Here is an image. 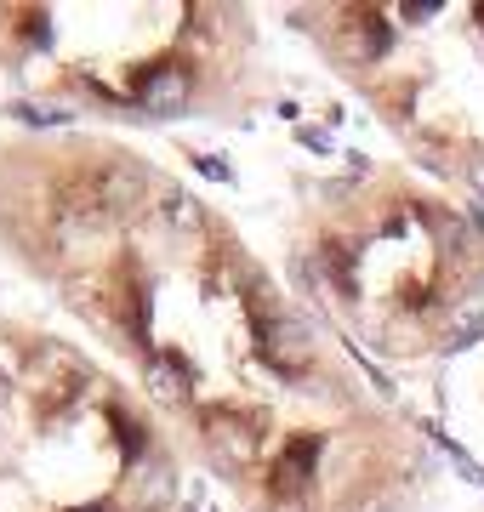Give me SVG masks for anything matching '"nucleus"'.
I'll use <instances>...</instances> for the list:
<instances>
[{
	"label": "nucleus",
	"instance_id": "7ed1b4c3",
	"mask_svg": "<svg viewBox=\"0 0 484 512\" xmlns=\"http://www.w3.org/2000/svg\"><path fill=\"white\" fill-rule=\"evenodd\" d=\"M0 74L52 114L245 120L268 97L245 6H0Z\"/></svg>",
	"mask_w": 484,
	"mask_h": 512
},
{
	"label": "nucleus",
	"instance_id": "39448f33",
	"mask_svg": "<svg viewBox=\"0 0 484 512\" xmlns=\"http://www.w3.org/2000/svg\"><path fill=\"white\" fill-rule=\"evenodd\" d=\"M433 183L484 194V0L291 12Z\"/></svg>",
	"mask_w": 484,
	"mask_h": 512
},
{
	"label": "nucleus",
	"instance_id": "f257e3e1",
	"mask_svg": "<svg viewBox=\"0 0 484 512\" xmlns=\"http://www.w3.org/2000/svg\"><path fill=\"white\" fill-rule=\"evenodd\" d=\"M0 251L126 365L234 512L428 507V439L160 160L92 131L0 137Z\"/></svg>",
	"mask_w": 484,
	"mask_h": 512
},
{
	"label": "nucleus",
	"instance_id": "f03ea898",
	"mask_svg": "<svg viewBox=\"0 0 484 512\" xmlns=\"http://www.w3.org/2000/svg\"><path fill=\"white\" fill-rule=\"evenodd\" d=\"M297 296L388 365H433L484 342V222L428 171L354 160L302 194Z\"/></svg>",
	"mask_w": 484,
	"mask_h": 512
},
{
	"label": "nucleus",
	"instance_id": "20e7f679",
	"mask_svg": "<svg viewBox=\"0 0 484 512\" xmlns=\"http://www.w3.org/2000/svg\"><path fill=\"white\" fill-rule=\"evenodd\" d=\"M183 461L131 376L0 313V512H183Z\"/></svg>",
	"mask_w": 484,
	"mask_h": 512
}]
</instances>
